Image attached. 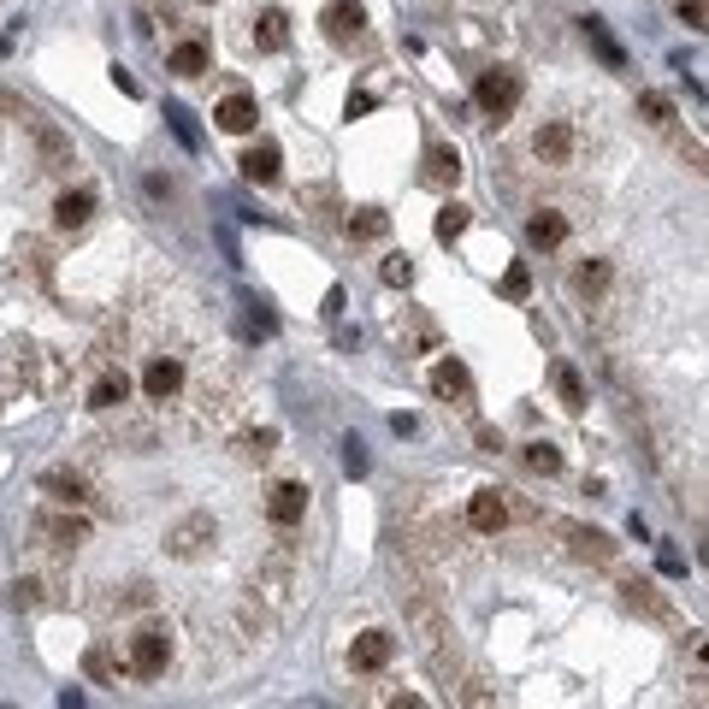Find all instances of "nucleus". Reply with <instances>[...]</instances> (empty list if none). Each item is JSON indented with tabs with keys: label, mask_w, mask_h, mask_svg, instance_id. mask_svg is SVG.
I'll return each mask as SVG.
<instances>
[{
	"label": "nucleus",
	"mask_w": 709,
	"mask_h": 709,
	"mask_svg": "<svg viewBox=\"0 0 709 709\" xmlns=\"http://www.w3.org/2000/svg\"><path fill=\"white\" fill-rule=\"evenodd\" d=\"M24 125H30V136H36V154H42L48 172H71V166H77V148H71L65 130H54L42 113H24Z\"/></svg>",
	"instance_id": "4"
},
{
	"label": "nucleus",
	"mask_w": 709,
	"mask_h": 709,
	"mask_svg": "<svg viewBox=\"0 0 709 709\" xmlns=\"http://www.w3.org/2000/svg\"><path fill=\"white\" fill-rule=\"evenodd\" d=\"M255 48H260V54L290 48V12H284V6H266V12L255 18Z\"/></svg>",
	"instance_id": "16"
},
{
	"label": "nucleus",
	"mask_w": 709,
	"mask_h": 709,
	"mask_svg": "<svg viewBox=\"0 0 709 709\" xmlns=\"http://www.w3.org/2000/svg\"><path fill=\"white\" fill-rule=\"evenodd\" d=\"M532 154L544 160V166H568L574 160V125L568 119H550V125H538V136H532Z\"/></svg>",
	"instance_id": "5"
},
{
	"label": "nucleus",
	"mask_w": 709,
	"mask_h": 709,
	"mask_svg": "<svg viewBox=\"0 0 709 709\" xmlns=\"http://www.w3.org/2000/svg\"><path fill=\"white\" fill-rule=\"evenodd\" d=\"M320 24H325V36H331V42H355V36L367 30V6H361V0H331Z\"/></svg>",
	"instance_id": "10"
},
{
	"label": "nucleus",
	"mask_w": 709,
	"mask_h": 709,
	"mask_svg": "<svg viewBox=\"0 0 709 709\" xmlns=\"http://www.w3.org/2000/svg\"><path fill=\"white\" fill-rule=\"evenodd\" d=\"M172 71L178 77H201L207 71V42H178L172 48Z\"/></svg>",
	"instance_id": "25"
},
{
	"label": "nucleus",
	"mask_w": 709,
	"mask_h": 709,
	"mask_svg": "<svg viewBox=\"0 0 709 709\" xmlns=\"http://www.w3.org/2000/svg\"><path fill=\"white\" fill-rule=\"evenodd\" d=\"M213 544H219L213 515H184L178 526H166V556H172V562H195V556H207Z\"/></svg>",
	"instance_id": "2"
},
{
	"label": "nucleus",
	"mask_w": 709,
	"mask_h": 709,
	"mask_svg": "<svg viewBox=\"0 0 709 709\" xmlns=\"http://www.w3.org/2000/svg\"><path fill=\"white\" fill-rule=\"evenodd\" d=\"M526 243H532V249H544V255H550V249H562V243H568V219H562L556 207L532 213V219H526Z\"/></svg>",
	"instance_id": "14"
},
{
	"label": "nucleus",
	"mask_w": 709,
	"mask_h": 709,
	"mask_svg": "<svg viewBox=\"0 0 709 709\" xmlns=\"http://www.w3.org/2000/svg\"><path fill=\"white\" fill-rule=\"evenodd\" d=\"M343 473H349V479H361V473H367V444H361V438H349V444H343Z\"/></svg>",
	"instance_id": "34"
},
{
	"label": "nucleus",
	"mask_w": 709,
	"mask_h": 709,
	"mask_svg": "<svg viewBox=\"0 0 709 709\" xmlns=\"http://www.w3.org/2000/svg\"><path fill=\"white\" fill-rule=\"evenodd\" d=\"M278 166H284L278 142H255V148L243 154V178H249V184H278Z\"/></svg>",
	"instance_id": "19"
},
{
	"label": "nucleus",
	"mask_w": 709,
	"mask_h": 709,
	"mask_svg": "<svg viewBox=\"0 0 709 709\" xmlns=\"http://www.w3.org/2000/svg\"><path fill=\"white\" fill-rule=\"evenodd\" d=\"M266 515H272V526H302V515H308V485H296V479H284V485H272V497H266Z\"/></svg>",
	"instance_id": "6"
},
{
	"label": "nucleus",
	"mask_w": 709,
	"mask_h": 709,
	"mask_svg": "<svg viewBox=\"0 0 709 709\" xmlns=\"http://www.w3.org/2000/svg\"><path fill=\"white\" fill-rule=\"evenodd\" d=\"M639 113H645L650 125H674V101L668 95H639Z\"/></svg>",
	"instance_id": "30"
},
{
	"label": "nucleus",
	"mask_w": 709,
	"mask_h": 709,
	"mask_svg": "<svg viewBox=\"0 0 709 709\" xmlns=\"http://www.w3.org/2000/svg\"><path fill=\"white\" fill-rule=\"evenodd\" d=\"M83 668H89L95 680H113V656H107V650H89V662H83Z\"/></svg>",
	"instance_id": "36"
},
{
	"label": "nucleus",
	"mask_w": 709,
	"mask_h": 709,
	"mask_svg": "<svg viewBox=\"0 0 709 709\" xmlns=\"http://www.w3.org/2000/svg\"><path fill=\"white\" fill-rule=\"evenodd\" d=\"M343 231H349L355 243H379V237L390 231V213H379V207H361V213H349V219H343Z\"/></svg>",
	"instance_id": "20"
},
{
	"label": "nucleus",
	"mask_w": 709,
	"mask_h": 709,
	"mask_svg": "<svg viewBox=\"0 0 709 709\" xmlns=\"http://www.w3.org/2000/svg\"><path fill=\"white\" fill-rule=\"evenodd\" d=\"M125 396H130L125 373H101V379H95V390H89V408H101V414H107V408H125Z\"/></svg>",
	"instance_id": "23"
},
{
	"label": "nucleus",
	"mask_w": 709,
	"mask_h": 709,
	"mask_svg": "<svg viewBox=\"0 0 709 709\" xmlns=\"http://www.w3.org/2000/svg\"><path fill=\"white\" fill-rule=\"evenodd\" d=\"M603 284H609V260H585L580 272H574V290H580V296H597Z\"/></svg>",
	"instance_id": "29"
},
{
	"label": "nucleus",
	"mask_w": 709,
	"mask_h": 709,
	"mask_svg": "<svg viewBox=\"0 0 709 709\" xmlns=\"http://www.w3.org/2000/svg\"><path fill=\"white\" fill-rule=\"evenodd\" d=\"M432 390H438L444 402H473V379H467V367H461L455 355L432 367Z\"/></svg>",
	"instance_id": "17"
},
{
	"label": "nucleus",
	"mask_w": 709,
	"mask_h": 709,
	"mask_svg": "<svg viewBox=\"0 0 709 709\" xmlns=\"http://www.w3.org/2000/svg\"><path fill=\"white\" fill-rule=\"evenodd\" d=\"M237 450L249 455V461H266V455L278 450V432H249V438H243V444H237Z\"/></svg>",
	"instance_id": "32"
},
{
	"label": "nucleus",
	"mask_w": 709,
	"mask_h": 709,
	"mask_svg": "<svg viewBox=\"0 0 709 709\" xmlns=\"http://www.w3.org/2000/svg\"><path fill=\"white\" fill-rule=\"evenodd\" d=\"M467 526L473 532H503L509 526V491H479L467 503Z\"/></svg>",
	"instance_id": "13"
},
{
	"label": "nucleus",
	"mask_w": 709,
	"mask_h": 709,
	"mask_svg": "<svg viewBox=\"0 0 709 709\" xmlns=\"http://www.w3.org/2000/svg\"><path fill=\"white\" fill-rule=\"evenodd\" d=\"M385 284L408 290V284H414V260H408V255H390V260H385Z\"/></svg>",
	"instance_id": "33"
},
{
	"label": "nucleus",
	"mask_w": 709,
	"mask_h": 709,
	"mask_svg": "<svg viewBox=\"0 0 709 709\" xmlns=\"http://www.w3.org/2000/svg\"><path fill=\"white\" fill-rule=\"evenodd\" d=\"M390 656H396V639L390 633H361L355 639V650H349V662H355V674H379V668H390Z\"/></svg>",
	"instance_id": "12"
},
{
	"label": "nucleus",
	"mask_w": 709,
	"mask_h": 709,
	"mask_svg": "<svg viewBox=\"0 0 709 709\" xmlns=\"http://www.w3.org/2000/svg\"><path fill=\"white\" fill-rule=\"evenodd\" d=\"M550 379H556V396H562V408H574V414H580V408H585V379H580V373H574L568 361H556V367H550Z\"/></svg>",
	"instance_id": "24"
},
{
	"label": "nucleus",
	"mask_w": 709,
	"mask_h": 709,
	"mask_svg": "<svg viewBox=\"0 0 709 709\" xmlns=\"http://www.w3.org/2000/svg\"><path fill=\"white\" fill-rule=\"evenodd\" d=\"M89 213H95V190H65L60 201H54V225H60V231H83Z\"/></svg>",
	"instance_id": "18"
},
{
	"label": "nucleus",
	"mask_w": 709,
	"mask_h": 709,
	"mask_svg": "<svg viewBox=\"0 0 709 709\" xmlns=\"http://www.w3.org/2000/svg\"><path fill=\"white\" fill-rule=\"evenodd\" d=\"M473 101H479V113H485V119H497V125H503V119L520 107V71H509V65L485 71V77L473 83Z\"/></svg>",
	"instance_id": "1"
},
{
	"label": "nucleus",
	"mask_w": 709,
	"mask_h": 709,
	"mask_svg": "<svg viewBox=\"0 0 709 709\" xmlns=\"http://www.w3.org/2000/svg\"><path fill=\"white\" fill-rule=\"evenodd\" d=\"M704 0H680V18H686V24H692V30H704Z\"/></svg>",
	"instance_id": "37"
},
{
	"label": "nucleus",
	"mask_w": 709,
	"mask_h": 709,
	"mask_svg": "<svg viewBox=\"0 0 709 709\" xmlns=\"http://www.w3.org/2000/svg\"><path fill=\"white\" fill-rule=\"evenodd\" d=\"M12 603H18V609H36V603H42V585H36V580H18V585H12Z\"/></svg>",
	"instance_id": "35"
},
{
	"label": "nucleus",
	"mask_w": 709,
	"mask_h": 709,
	"mask_svg": "<svg viewBox=\"0 0 709 709\" xmlns=\"http://www.w3.org/2000/svg\"><path fill=\"white\" fill-rule=\"evenodd\" d=\"M142 390H148V402H172L184 390V361L178 355H154L148 373H142Z\"/></svg>",
	"instance_id": "7"
},
{
	"label": "nucleus",
	"mask_w": 709,
	"mask_h": 709,
	"mask_svg": "<svg viewBox=\"0 0 709 709\" xmlns=\"http://www.w3.org/2000/svg\"><path fill=\"white\" fill-rule=\"evenodd\" d=\"M42 497H54V503H65V509H77V503H89V479L77 473V467H48L42 479Z\"/></svg>",
	"instance_id": "8"
},
{
	"label": "nucleus",
	"mask_w": 709,
	"mask_h": 709,
	"mask_svg": "<svg viewBox=\"0 0 709 709\" xmlns=\"http://www.w3.org/2000/svg\"><path fill=\"white\" fill-rule=\"evenodd\" d=\"M556 532L568 538V550L580 556V562H615V544L597 532V526H574V520H556Z\"/></svg>",
	"instance_id": "9"
},
{
	"label": "nucleus",
	"mask_w": 709,
	"mask_h": 709,
	"mask_svg": "<svg viewBox=\"0 0 709 709\" xmlns=\"http://www.w3.org/2000/svg\"><path fill=\"white\" fill-rule=\"evenodd\" d=\"M526 467L544 473V479H556V473H562V450H556V444H526Z\"/></svg>",
	"instance_id": "27"
},
{
	"label": "nucleus",
	"mask_w": 709,
	"mask_h": 709,
	"mask_svg": "<svg viewBox=\"0 0 709 709\" xmlns=\"http://www.w3.org/2000/svg\"><path fill=\"white\" fill-rule=\"evenodd\" d=\"M166 662H172V639H166L160 627H142V633L130 639V674H136V680H160Z\"/></svg>",
	"instance_id": "3"
},
{
	"label": "nucleus",
	"mask_w": 709,
	"mask_h": 709,
	"mask_svg": "<svg viewBox=\"0 0 709 709\" xmlns=\"http://www.w3.org/2000/svg\"><path fill=\"white\" fill-rule=\"evenodd\" d=\"M585 36H591V48L603 54V65H615V71L627 65V54H621V42H615V36H609V30L597 24V18H585Z\"/></svg>",
	"instance_id": "26"
},
{
	"label": "nucleus",
	"mask_w": 709,
	"mask_h": 709,
	"mask_svg": "<svg viewBox=\"0 0 709 709\" xmlns=\"http://www.w3.org/2000/svg\"><path fill=\"white\" fill-rule=\"evenodd\" d=\"M621 597H627V609H645L656 621H668V603H662V591L650 580H621Z\"/></svg>",
	"instance_id": "21"
},
{
	"label": "nucleus",
	"mask_w": 709,
	"mask_h": 709,
	"mask_svg": "<svg viewBox=\"0 0 709 709\" xmlns=\"http://www.w3.org/2000/svg\"><path fill=\"white\" fill-rule=\"evenodd\" d=\"M432 231H438V243H455V237L467 231V207H461V201H450V207L432 219Z\"/></svg>",
	"instance_id": "28"
},
{
	"label": "nucleus",
	"mask_w": 709,
	"mask_h": 709,
	"mask_svg": "<svg viewBox=\"0 0 709 709\" xmlns=\"http://www.w3.org/2000/svg\"><path fill=\"white\" fill-rule=\"evenodd\" d=\"M426 178H432V184H455V178H461V154H455L450 142H432V148H426Z\"/></svg>",
	"instance_id": "22"
},
{
	"label": "nucleus",
	"mask_w": 709,
	"mask_h": 709,
	"mask_svg": "<svg viewBox=\"0 0 709 709\" xmlns=\"http://www.w3.org/2000/svg\"><path fill=\"white\" fill-rule=\"evenodd\" d=\"M36 538H48L54 550H77V544H89V520L83 515H36Z\"/></svg>",
	"instance_id": "11"
},
{
	"label": "nucleus",
	"mask_w": 709,
	"mask_h": 709,
	"mask_svg": "<svg viewBox=\"0 0 709 709\" xmlns=\"http://www.w3.org/2000/svg\"><path fill=\"white\" fill-rule=\"evenodd\" d=\"M213 119H219V130H231V136H249L260 113H255V101H249L243 89H231V95H225V101L213 107Z\"/></svg>",
	"instance_id": "15"
},
{
	"label": "nucleus",
	"mask_w": 709,
	"mask_h": 709,
	"mask_svg": "<svg viewBox=\"0 0 709 709\" xmlns=\"http://www.w3.org/2000/svg\"><path fill=\"white\" fill-rule=\"evenodd\" d=\"M526 290H532V272L515 260V266L503 272V296H509V302H526Z\"/></svg>",
	"instance_id": "31"
}]
</instances>
